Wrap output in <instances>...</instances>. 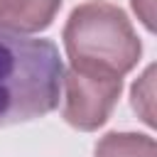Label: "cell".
I'll use <instances>...</instances> for the list:
<instances>
[{
	"label": "cell",
	"instance_id": "cell-7",
	"mask_svg": "<svg viewBox=\"0 0 157 157\" xmlns=\"http://www.w3.org/2000/svg\"><path fill=\"white\" fill-rule=\"evenodd\" d=\"M130 5L135 10V15L140 17V22L150 32H155V0H130Z\"/></svg>",
	"mask_w": 157,
	"mask_h": 157
},
{
	"label": "cell",
	"instance_id": "cell-3",
	"mask_svg": "<svg viewBox=\"0 0 157 157\" xmlns=\"http://www.w3.org/2000/svg\"><path fill=\"white\" fill-rule=\"evenodd\" d=\"M61 91H64V120L76 130L91 132L101 128L108 120L110 110L115 108L118 96L123 91V78L71 66L69 71L64 69Z\"/></svg>",
	"mask_w": 157,
	"mask_h": 157
},
{
	"label": "cell",
	"instance_id": "cell-4",
	"mask_svg": "<svg viewBox=\"0 0 157 157\" xmlns=\"http://www.w3.org/2000/svg\"><path fill=\"white\" fill-rule=\"evenodd\" d=\"M59 7L61 0H0V27L22 34L47 29Z\"/></svg>",
	"mask_w": 157,
	"mask_h": 157
},
{
	"label": "cell",
	"instance_id": "cell-5",
	"mask_svg": "<svg viewBox=\"0 0 157 157\" xmlns=\"http://www.w3.org/2000/svg\"><path fill=\"white\" fill-rule=\"evenodd\" d=\"M96 157H157V147L150 135L108 132L98 140Z\"/></svg>",
	"mask_w": 157,
	"mask_h": 157
},
{
	"label": "cell",
	"instance_id": "cell-1",
	"mask_svg": "<svg viewBox=\"0 0 157 157\" xmlns=\"http://www.w3.org/2000/svg\"><path fill=\"white\" fill-rule=\"evenodd\" d=\"M61 76L64 61L49 39L0 27V128L52 113Z\"/></svg>",
	"mask_w": 157,
	"mask_h": 157
},
{
	"label": "cell",
	"instance_id": "cell-2",
	"mask_svg": "<svg viewBox=\"0 0 157 157\" xmlns=\"http://www.w3.org/2000/svg\"><path fill=\"white\" fill-rule=\"evenodd\" d=\"M64 47L71 66L120 78L137 66L142 54L128 15L105 0L74 7L64 25Z\"/></svg>",
	"mask_w": 157,
	"mask_h": 157
},
{
	"label": "cell",
	"instance_id": "cell-6",
	"mask_svg": "<svg viewBox=\"0 0 157 157\" xmlns=\"http://www.w3.org/2000/svg\"><path fill=\"white\" fill-rule=\"evenodd\" d=\"M130 98H132V108L137 110L142 123H147L152 128L155 125V66H147L145 74L132 83Z\"/></svg>",
	"mask_w": 157,
	"mask_h": 157
}]
</instances>
